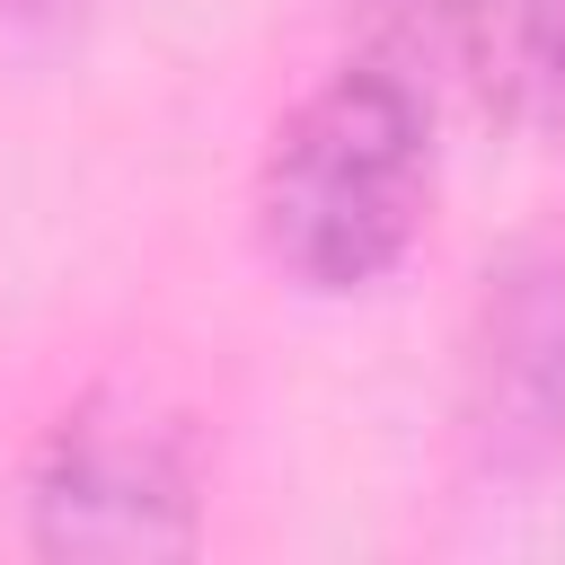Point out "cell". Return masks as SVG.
<instances>
[{"label":"cell","mask_w":565,"mask_h":565,"mask_svg":"<svg viewBox=\"0 0 565 565\" xmlns=\"http://www.w3.org/2000/svg\"><path fill=\"white\" fill-rule=\"evenodd\" d=\"M433 97L406 62L353 53L300 88L256 159V247L318 300L371 291L433 221Z\"/></svg>","instance_id":"1"},{"label":"cell","mask_w":565,"mask_h":565,"mask_svg":"<svg viewBox=\"0 0 565 565\" xmlns=\"http://www.w3.org/2000/svg\"><path fill=\"white\" fill-rule=\"evenodd\" d=\"M18 521L35 556H106V565L194 556L203 441L159 388L97 380L35 433L18 477Z\"/></svg>","instance_id":"2"},{"label":"cell","mask_w":565,"mask_h":565,"mask_svg":"<svg viewBox=\"0 0 565 565\" xmlns=\"http://www.w3.org/2000/svg\"><path fill=\"white\" fill-rule=\"evenodd\" d=\"M468 380H477L468 433L494 459L565 450V247H521L503 274H486Z\"/></svg>","instance_id":"3"},{"label":"cell","mask_w":565,"mask_h":565,"mask_svg":"<svg viewBox=\"0 0 565 565\" xmlns=\"http://www.w3.org/2000/svg\"><path fill=\"white\" fill-rule=\"evenodd\" d=\"M486 115L565 132V0H424Z\"/></svg>","instance_id":"4"},{"label":"cell","mask_w":565,"mask_h":565,"mask_svg":"<svg viewBox=\"0 0 565 565\" xmlns=\"http://www.w3.org/2000/svg\"><path fill=\"white\" fill-rule=\"evenodd\" d=\"M0 9H44V0H0Z\"/></svg>","instance_id":"5"}]
</instances>
